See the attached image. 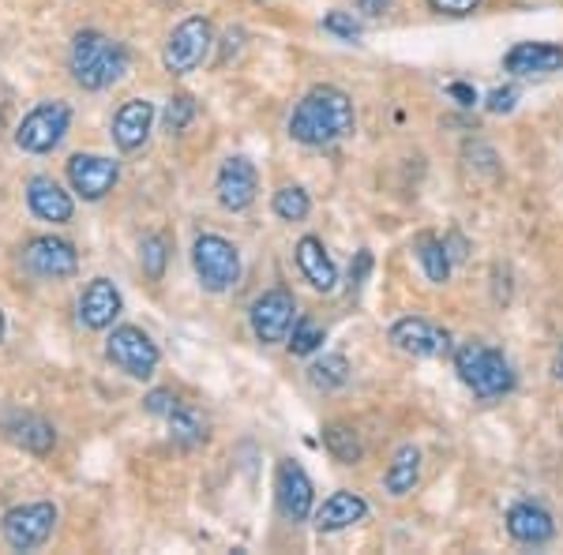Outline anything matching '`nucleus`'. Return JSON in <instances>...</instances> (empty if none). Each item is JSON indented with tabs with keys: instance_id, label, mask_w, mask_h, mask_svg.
<instances>
[{
	"instance_id": "1",
	"label": "nucleus",
	"mask_w": 563,
	"mask_h": 555,
	"mask_svg": "<svg viewBox=\"0 0 563 555\" xmlns=\"http://www.w3.org/2000/svg\"><path fill=\"white\" fill-rule=\"evenodd\" d=\"M353 132V102L346 90L323 84L312 87L297 102L294 116H289V135L305 147H331V143L346 140Z\"/></svg>"
},
{
	"instance_id": "2",
	"label": "nucleus",
	"mask_w": 563,
	"mask_h": 555,
	"mask_svg": "<svg viewBox=\"0 0 563 555\" xmlns=\"http://www.w3.org/2000/svg\"><path fill=\"white\" fill-rule=\"evenodd\" d=\"M129 49L102 31H79L68 49V71L84 90H106L129 76Z\"/></svg>"
},
{
	"instance_id": "3",
	"label": "nucleus",
	"mask_w": 563,
	"mask_h": 555,
	"mask_svg": "<svg viewBox=\"0 0 563 555\" xmlns=\"http://www.w3.org/2000/svg\"><path fill=\"white\" fill-rule=\"evenodd\" d=\"M455 368H459V379L474 390L481 402H496V398L511 395V387H515L511 364H507L504 353L485 342H462L455 349Z\"/></svg>"
},
{
	"instance_id": "4",
	"label": "nucleus",
	"mask_w": 563,
	"mask_h": 555,
	"mask_svg": "<svg viewBox=\"0 0 563 555\" xmlns=\"http://www.w3.org/2000/svg\"><path fill=\"white\" fill-rule=\"evenodd\" d=\"M192 267H196L199 286H203L207 293H225V289H233L241 278V252L233 248L225 236L203 233V236H196V244H192Z\"/></svg>"
},
{
	"instance_id": "5",
	"label": "nucleus",
	"mask_w": 563,
	"mask_h": 555,
	"mask_svg": "<svg viewBox=\"0 0 563 555\" xmlns=\"http://www.w3.org/2000/svg\"><path fill=\"white\" fill-rule=\"evenodd\" d=\"M71 109L65 102H42L20 121L15 129V147L26 154H49L60 147V140L68 135Z\"/></svg>"
},
{
	"instance_id": "6",
	"label": "nucleus",
	"mask_w": 563,
	"mask_h": 555,
	"mask_svg": "<svg viewBox=\"0 0 563 555\" xmlns=\"http://www.w3.org/2000/svg\"><path fill=\"white\" fill-rule=\"evenodd\" d=\"M57 530V507L53 503H23V507H12L4 518H0V536H4L8 548L15 552H31V548H42L45 541Z\"/></svg>"
},
{
	"instance_id": "7",
	"label": "nucleus",
	"mask_w": 563,
	"mask_h": 555,
	"mask_svg": "<svg viewBox=\"0 0 563 555\" xmlns=\"http://www.w3.org/2000/svg\"><path fill=\"white\" fill-rule=\"evenodd\" d=\"M106 360L132 379H151L158 368V345L140 326H113V334L106 338Z\"/></svg>"
},
{
	"instance_id": "8",
	"label": "nucleus",
	"mask_w": 563,
	"mask_h": 555,
	"mask_svg": "<svg viewBox=\"0 0 563 555\" xmlns=\"http://www.w3.org/2000/svg\"><path fill=\"white\" fill-rule=\"evenodd\" d=\"M211 53V23L203 15H188L185 23L174 26L166 42V53H162V65H166L169 76H188L207 60Z\"/></svg>"
},
{
	"instance_id": "9",
	"label": "nucleus",
	"mask_w": 563,
	"mask_h": 555,
	"mask_svg": "<svg viewBox=\"0 0 563 555\" xmlns=\"http://www.w3.org/2000/svg\"><path fill=\"white\" fill-rule=\"evenodd\" d=\"M294 320H297V300L294 293H286V289H267V293L252 300V308H249L252 334H256L263 345L286 342Z\"/></svg>"
},
{
	"instance_id": "10",
	"label": "nucleus",
	"mask_w": 563,
	"mask_h": 555,
	"mask_svg": "<svg viewBox=\"0 0 563 555\" xmlns=\"http://www.w3.org/2000/svg\"><path fill=\"white\" fill-rule=\"evenodd\" d=\"M117 177H121V166L106 154H71L68 158V185L87 203H98L113 192Z\"/></svg>"
},
{
	"instance_id": "11",
	"label": "nucleus",
	"mask_w": 563,
	"mask_h": 555,
	"mask_svg": "<svg viewBox=\"0 0 563 555\" xmlns=\"http://www.w3.org/2000/svg\"><path fill=\"white\" fill-rule=\"evenodd\" d=\"M214 192H218V203H222L225 211H233V214L249 211V207L256 203V192H260L256 166H252L249 158H241V154L225 158L222 169H218Z\"/></svg>"
},
{
	"instance_id": "12",
	"label": "nucleus",
	"mask_w": 563,
	"mask_h": 555,
	"mask_svg": "<svg viewBox=\"0 0 563 555\" xmlns=\"http://www.w3.org/2000/svg\"><path fill=\"white\" fill-rule=\"evenodd\" d=\"M390 345L410 357H424V360H435V357H448L451 353V334L443 326H435L421 315H410V320H398L390 326Z\"/></svg>"
},
{
	"instance_id": "13",
	"label": "nucleus",
	"mask_w": 563,
	"mask_h": 555,
	"mask_svg": "<svg viewBox=\"0 0 563 555\" xmlns=\"http://www.w3.org/2000/svg\"><path fill=\"white\" fill-rule=\"evenodd\" d=\"M23 267L38 278H71L79 270V256L60 236H34L23 248Z\"/></svg>"
},
{
	"instance_id": "14",
	"label": "nucleus",
	"mask_w": 563,
	"mask_h": 555,
	"mask_svg": "<svg viewBox=\"0 0 563 555\" xmlns=\"http://www.w3.org/2000/svg\"><path fill=\"white\" fill-rule=\"evenodd\" d=\"M275 496H278V511L289 518V522H305L312 514V480L308 473L297 466L294 458H282L278 473H275Z\"/></svg>"
},
{
	"instance_id": "15",
	"label": "nucleus",
	"mask_w": 563,
	"mask_h": 555,
	"mask_svg": "<svg viewBox=\"0 0 563 555\" xmlns=\"http://www.w3.org/2000/svg\"><path fill=\"white\" fill-rule=\"evenodd\" d=\"M117 315H121V289L109 278H95L79 297V323L87 331H106V326H113Z\"/></svg>"
},
{
	"instance_id": "16",
	"label": "nucleus",
	"mask_w": 563,
	"mask_h": 555,
	"mask_svg": "<svg viewBox=\"0 0 563 555\" xmlns=\"http://www.w3.org/2000/svg\"><path fill=\"white\" fill-rule=\"evenodd\" d=\"M26 207H31L34 218H42L49 225H68L71 214H76L71 196L53 177H31V185H26Z\"/></svg>"
},
{
	"instance_id": "17",
	"label": "nucleus",
	"mask_w": 563,
	"mask_h": 555,
	"mask_svg": "<svg viewBox=\"0 0 563 555\" xmlns=\"http://www.w3.org/2000/svg\"><path fill=\"white\" fill-rule=\"evenodd\" d=\"M504 68L511 76H549L563 68V45L552 42H519L507 49Z\"/></svg>"
},
{
	"instance_id": "18",
	"label": "nucleus",
	"mask_w": 563,
	"mask_h": 555,
	"mask_svg": "<svg viewBox=\"0 0 563 555\" xmlns=\"http://www.w3.org/2000/svg\"><path fill=\"white\" fill-rule=\"evenodd\" d=\"M151 124H154V106L147 98H132V102H124L113 116V143L124 154L140 151L151 135Z\"/></svg>"
},
{
	"instance_id": "19",
	"label": "nucleus",
	"mask_w": 563,
	"mask_h": 555,
	"mask_svg": "<svg viewBox=\"0 0 563 555\" xmlns=\"http://www.w3.org/2000/svg\"><path fill=\"white\" fill-rule=\"evenodd\" d=\"M507 533L519 544H533L538 548V544H549L556 536V522H552V514L541 503H515L507 511Z\"/></svg>"
},
{
	"instance_id": "20",
	"label": "nucleus",
	"mask_w": 563,
	"mask_h": 555,
	"mask_svg": "<svg viewBox=\"0 0 563 555\" xmlns=\"http://www.w3.org/2000/svg\"><path fill=\"white\" fill-rule=\"evenodd\" d=\"M365 514H368V503L357 496V491H334V496L323 499L320 511H316V530L320 533L350 530V525H357Z\"/></svg>"
},
{
	"instance_id": "21",
	"label": "nucleus",
	"mask_w": 563,
	"mask_h": 555,
	"mask_svg": "<svg viewBox=\"0 0 563 555\" xmlns=\"http://www.w3.org/2000/svg\"><path fill=\"white\" fill-rule=\"evenodd\" d=\"M4 435L15 443V447L31 451V454H49L57 447V428L49 421H42V417L34 413H15L4 421Z\"/></svg>"
},
{
	"instance_id": "22",
	"label": "nucleus",
	"mask_w": 563,
	"mask_h": 555,
	"mask_svg": "<svg viewBox=\"0 0 563 555\" xmlns=\"http://www.w3.org/2000/svg\"><path fill=\"white\" fill-rule=\"evenodd\" d=\"M297 267H301V275L312 281V289H320V293H331V289L339 286V270H334L320 236H301V241H297Z\"/></svg>"
},
{
	"instance_id": "23",
	"label": "nucleus",
	"mask_w": 563,
	"mask_h": 555,
	"mask_svg": "<svg viewBox=\"0 0 563 555\" xmlns=\"http://www.w3.org/2000/svg\"><path fill=\"white\" fill-rule=\"evenodd\" d=\"M417 480H421V451L406 443V447H398L395 458H390V466L384 473V485H387L390 496L402 499L417 488Z\"/></svg>"
},
{
	"instance_id": "24",
	"label": "nucleus",
	"mask_w": 563,
	"mask_h": 555,
	"mask_svg": "<svg viewBox=\"0 0 563 555\" xmlns=\"http://www.w3.org/2000/svg\"><path fill=\"white\" fill-rule=\"evenodd\" d=\"M413 252H417V263H421V270H424V278L435 281V286H443V281L451 278V256H448V244L440 241V236H432V233H421L413 241Z\"/></svg>"
},
{
	"instance_id": "25",
	"label": "nucleus",
	"mask_w": 563,
	"mask_h": 555,
	"mask_svg": "<svg viewBox=\"0 0 563 555\" xmlns=\"http://www.w3.org/2000/svg\"><path fill=\"white\" fill-rule=\"evenodd\" d=\"M166 424H169V440H174L177 447H199V443H207V421L188 402H180L174 413L166 417Z\"/></svg>"
},
{
	"instance_id": "26",
	"label": "nucleus",
	"mask_w": 563,
	"mask_h": 555,
	"mask_svg": "<svg viewBox=\"0 0 563 555\" xmlns=\"http://www.w3.org/2000/svg\"><path fill=\"white\" fill-rule=\"evenodd\" d=\"M346 379H350V360L342 357V353H323L320 360H312L308 364V384H312L316 390H339V387H346Z\"/></svg>"
},
{
	"instance_id": "27",
	"label": "nucleus",
	"mask_w": 563,
	"mask_h": 555,
	"mask_svg": "<svg viewBox=\"0 0 563 555\" xmlns=\"http://www.w3.org/2000/svg\"><path fill=\"white\" fill-rule=\"evenodd\" d=\"M323 447L334 462H342V466H353V462H361V454H365V447H361V435L353 432L350 424H327L323 428Z\"/></svg>"
},
{
	"instance_id": "28",
	"label": "nucleus",
	"mask_w": 563,
	"mask_h": 555,
	"mask_svg": "<svg viewBox=\"0 0 563 555\" xmlns=\"http://www.w3.org/2000/svg\"><path fill=\"white\" fill-rule=\"evenodd\" d=\"M271 207H275V214L282 218V222H305L308 211H312V199H308L305 188L286 185V188H278V192H275Z\"/></svg>"
},
{
	"instance_id": "29",
	"label": "nucleus",
	"mask_w": 563,
	"mask_h": 555,
	"mask_svg": "<svg viewBox=\"0 0 563 555\" xmlns=\"http://www.w3.org/2000/svg\"><path fill=\"white\" fill-rule=\"evenodd\" d=\"M140 263H143V275H147L151 281H162L166 278V263H169V244L162 233H151L143 236L140 244Z\"/></svg>"
},
{
	"instance_id": "30",
	"label": "nucleus",
	"mask_w": 563,
	"mask_h": 555,
	"mask_svg": "<svg viewBox=\"0 0 563 555\" xmlns=\"http://www.w3.org/2000/svg\"><path fill=\"white\" fill-rule=\"evenodd\" d=\"M320 345H323V326L320 323L308 320V315L294 320V326H289V353H294V357H312Z\"/></svg>"
},
{
	"instance_id": "31",
	"label": "nucleus",
	"mask_w": 563,
	"mask_h": 555,
	"mask_svg": "<svg viewBox=\"0 0 563 555\" xmlns=\"http://www.w3.org/2000/svg\"><path fill=\"white\" fill-rule=\"evenodd\" d=\"M162 121H166V132H185L188 124L196 121V98L192 95H174L166 102V113H162Z\"/></svg>"
},
{
	"instance_id": "32",
	"label": "nucleus",
	"mask_w": 563,
	"mask_h": 555,
	"mask_svg": "<svg viewBox=\"0 0 563 555\" xmlns=\"http://www.w3.org/2000/svg\"><path fill=\"white\" fill-rule=\"evenodd\" d=\"M323 31L334 34V38H342V42H357L361 38V23L353 20L350 12H327L323 15Z\"/></svg>"
},
{
	"instance_id": "33",
	"label": "nucleus",
	"mask_w": 563,
	"mask_h": 555,
	"mask_svg": "<svg viewBox=\"0 0 563 555\" xmlns=\"http://www.w3.org/2000/svg\"><path fill=\"white\" fill-rule=\"evenodd\" d=\"M143 406H147V413H154V417H169L180 406V398L174 390H151V395L143 398Z\"/></svg>"
},
{
	"instance_id": "34",
	"label": "nucleus",
	"mask_w": 563,
	"mask_h": 555,
	"mask_svg": "<svg viewBox=\"0 0 563 555\" xmlns=\"http://www.w3.org/2000/svg\"><path fill=\"white\" fill-rule=\"evenodd\" d=\"M515 102H519V87H496L485 106H488V113H511Z\"/></svg>"
},
{
	"instance_id": "35",
	"label": "nucleus",
	"mask_w": 563,
	"mask_h": 555,
	"mask_svg": "<svg viewBox=\"0 0 563 555\" xmlns=\"http://www.w3.org/2000/svg\"><path fill=\"white\" fill-rule=\"evenodd\" d=\"M432 12L440 15H474L481 8V0H429Z\"/></svg>"
},
{
	"instance_id": "36",
	"label": "nucleus",
	"mask_w": 563,
	"mask_h": 555,
	"mask_svg": "<svg viewBox=\"0 0 563 555\" xmlns=\"http://www.w3.org/2000/svg\"><path fill=\"white\" fill-rule=\"evenodd\" d=\"M368 270H372V256H368V252H357V267H350V286H353V293H357V289L365 286Z\"/></svg>"
},
{
	"instance_id": "37",
	"label": "nucleus",
	"mask_w": 563,
	"mask_h": 555,
	"mask_svg": "<svg viewBox=\"0 0 563 555\" xmlns=\"http://www.w3.org/2000/svg\"><path fill=\"white\" fill-rule=\"evenodd\" d=\"M390 4H395V0H353V8H357L365 20H379Z\"/></svg>"
},
{
	"instance_id": "38",
	"label": "nucleus",
	"mask_w": 563,
	"mask_h": 555,
	"mask_svg": "<svg viewBox=\"0 0 563 555\" xmlns=\"http://www.w3.org/2000/svg\"><path fill=\"white\" fill-rule=\"evenodd\" d=\"M443 244H448L451 263H462V259H466V241H462L459 233H448V236H443Z\"/></svg>"
},
{
	"instance_id": "39",
	"label": "nucleus",
	"mask_w": 563,
	"mask_h": 555,
	"mask_svg": "<svg viewBox=\"0 0 563 555\" xmlns=\"http://www.w3.org/2000/svg\"><path fill=\"white\" fill-rule=\"evenodd\" d=\"M448 95H451V98H459V106H477V90H474V87H466V84H451V87H448Z\"/></svg>"
},
{
	"instance_id": "40",
	"label": "nucleus",
	"mask_w": 563,
	"mask_h": 555,
	"mask_svg": "<svg viewBox=\"0 0 563 555\" xmlns=\"http://www.w3.org/2000/svg\"><path fill=\"white\" fill-rule=\"evenodd\" d=\"M552 371H556V379H563V349H560V357H556V364H552Z\"/></svg>"
},
{
	"instance_id": "41",
	"label": "nucleus",
	"mask_w": 563,
	"mask_h": 555,
	"mask_svg": "<svg viewBox=\"0 0 563 555\" xmlns=\"http://www.w3.org/2000/svg\"><path fill=\"white\" fill-rule=\"evenodd\" d=\"M4 331H8V323H4V312H0V342H4Z\"/></svg>"
}]
</instances>
